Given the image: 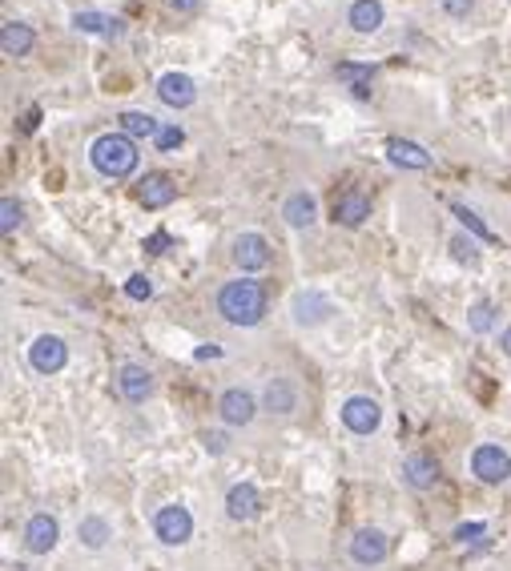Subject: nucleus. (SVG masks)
I'll return each mask as SVG.
<instances>
[{
  "mask_svg": "<svg viewBox=\"0 0 511 571\" xmlns=\"http://www.w3.org/2000/svg\"><path fill=\"white\" fill-rule=\"evenodd\" d=\"M218 314L230 326H258L266 318V290L254 278H234L218 290Z\"/></svg>",
  "mask_w": 511,
  "mask_h": 571,
  "instance_id": "f257e3e1",
  "label": "nucleus"
},
{
  "mask_svg": "<svg viewBox=\"0 0 511 571\" xmlns=\"http://www.w3.org/2000/svg\"><path fill=\"white\" fill-rule=\"evenodd\" d=\"M138 161H141L138 145H133V137H125V133H101L97 141L89 145V165L97 169L101 177H109V181L130 177L133 169H138Z\"/></svg>",
  "mask_w": 511,
  "mask_h": 571,
  "instance_id": "f03ea898",
  "label": "nucleus"
},
{
  "mask_svg": "<svg viewBox=\"0 0 511 571\" xmlns=\"http://www.w3.org/2000/svg\"><path fill=\"white\" fill-rule=\"evenodd\" d=\"M471 474L479 483H487V487H499V483L511 479V455L503 447H495V442H479L471 450Z\"/></svg>",
  "mask_w": 511,
  "mask_h": 571,
  "instance_id": "7ed1b4c3",
  "label": "nucleus"
},
{
  "mask_svg": "<svg viewBox=\"0 0 511 571\" xmlns=\"http://www.w3.org/2000/svg\"><path fill=\"white\" fill-rule=\"evenodd\" d=\"M154 535L162 539L165 547H181V543H189V535H194V515H189V507H181V503H165L162 511L154 515Z\"/></svg>",
  "mask_w": 511,
  "mask_h": 571,
  "instance_id": "20e7f679",
  "label": "nucleus"
},
{
  "mask_svg": "<svg viewBox=\"0 0 511 571\" xmlns=\"http://www.w3.org/2000/svg\"><path fill=\"white\" fill-rule=\"evenodd\" d=\"M339 415H342V426L350 434H363V439L379 431V423H382V407L374 399H366V394H350Z\"/></svg>",
  "mask_w": 511,
  "mask_h": 571,
  "instance_id": "39448f33",
  "label": "nucleus"
},
{
  "mask_svg": "<svg viewBox=\"0 0 511 571\" xmlns=\"http://www.w3.org/2000/svg\"><path fill=\"white\" fill-rule=\"evenodd\" d=\"M29 366H33L37 374H57V370H65L69 366L65 338H57V334L33 338V346H29Z\"/></svg>",
  "mask_w": 511,
  "mask_h": 571,
  "instance_id": "423d86ee",
  "label": "nucleus"
},
{
  "mask_svg": "<svg viewBox=\"0 0 511 571\" xmlns=\"http://www.w3.org/2000/svg\"><path fill=\"white\" fill-rule=\"evenodd\" d=\"M387 555H390L387 531H379V527L355 531V539H350V559H355L358 567H379V563L387 559Z\"/></svg>",
  "mask_w": 511,
  "mask_h": 571,
  "instance_id": "0eeeda50",
  "label": "nucleus"
},
{
  "mask_svg": "<svg viewBox=\"0 0 511 571\" xmlns=\"http://www.w3.org/2000/svg\"><path fill=\"white\" fill-rule=\"evenodd\" d=\"M218 418L226 426H250L258 418V399L250 390H242V386H230L218 399Z\"/></svg>",
  "mask_w": 511,
  "mask_h": 571,
  "instance_id": "6e6552de",
  "label": "nucleus"
},
{
  "mask_svg": "<svg viewBox=\"0 0 511 571\" xmlns=\"http://www.w3.org/2000/svg\"><path fill=\"white\" fill-rule=\"evenodd\" d=\"M290 314H294L298 326H323V322L334 314V306L323 290H298V294L290 298Z\"/></svg>",
  "mask_w": 511,
  "mask_h": 571,
  "instance_id": "1a4fd4ad",
  "label": "nucleus"
},
{
  "mask_svg": "<svg viewBox=\"0 0 511 571\" xmlns=\"http://www.w3.org/2000/svg\"><path fill=\"white\" fill-rule=\"evenodd\" d=\"M234 265L242 273H258L270 265V241L262 233H238L234 238Z\"/></svg>",
  "mask_w": 511,
  "mask_h": 571,
  "instance_id": "9d476101",
  "label": "nucleus"
},
{
  "mask_svg": "<svg viewBox=\"0 0 511 571\" xmlns=\"http://www.w3.org/2000/svg\"><path fill=\"white\" fill-rule=\"evenodd\" d=\"M157 97H162V105H170V109H189V105L197 101V85L189 72H162V80H157Z\"/></svg>",
  "mask_w": 511,
  "mask_h": 571,
  "instance_id": "9b49d317",
  "label": "nucleus"
},
{
  "mask_svg": "<svg viewBox=\"0 0 511 571\" xmlns=\"http://www.w3.org/2000/svg\"><path fill=\"white\" fill-rule=\"evenodd\" d=\"M57 539H61V523L53 519L49 511H37L33 519L25 523V547L33 555H49L53 547H57Z\"/></svg>",
  "mask_w": 511,
  "mask_h": 571,
  "instance_id": "f8f14e48",
  "label": "nucleus"
},
{
  "mask_svg": "<svg viewBox=\"0 0 511 571\" xmlns=\"http://www.w3.org/2000/svg\"><path fill=\"white\" fill-rule=\"evenodd\" d=\"M117 390H121L125 402L141 407V402L154 394V374H149L146 366H138V362H125V366L117 370Z\"/></svg>",
  "mask_w": 511,
  "mask_h": 571,
  "instance_id": "ddd939ff",
  "label": "nucleus"
},
{
  "mask_svg": "<svg viewBox=\"0 0 511 571\" xmlns=\"http://www.w3.org/2000/svg\"><path fill=\"white\" fill-rule=\"evenodd\" d=\"M138 197L146 209H165L173 206V197H178V185H173L170 173H146L138 181Z\"/></svg>",
  "mask_w": 511,
  "mask_h": 571,
  "instance_id": "4468645a",
  "label": "nucleus"
},
{
  "mask_svg": "<svg viewBox=\"0 0 511 571\" xmlns=\"http://www.w3.org/2000/svg\"><path fill=\"white\" fill-rule=\"evenodd\" d=\"M282 222L290 225V230H310V225L318 222V201H314V193L294 189L290 197L282 201Z\"/></svg>",
  "mask_w": 511,
  "mask_h": 571,
  "instance_id": "2eb2a0df",
  "label": "nucleus"
},
{
  "mask_svg": "<svg viewBox=\"0 0 511 571\" xmlns=\"http://www.w3.org/2000/svg\"><path fill=\"white\" fill-rule=\"evenodd\" d=\"M258 511H262V495H258V487H254V483H234V487L226 491V515L234 523L254 519Z\"/></svg>",
  "mask_w": 511,
  "mask_h": 571,
  "instance_id": "dca6fc26",
  "label": "nucleus"
},
{
  "mask_svg": "<svg viewBox=\"0 0 511 571\" xmlns=\"http://www.w3.org/2000/svg\"><path fill=\"white\" fill-rule=\"evenodd\" d=\"M262 410H270V415H290V410H298V386H294L290 378H270V382L262 386Z\"/></svg>",
  "mask_w": 511,
  "mask_h": 571,
  "instance_id": "f3484780",
  "label": "nucleus"
},
{
  "mask_svg": "<svg viewBox=\"0 0 511 571\" xmlns=\"http://www.w3.org/2000/svg\"><path fill=\"white\" fill-rule=\"evenodd\" d=\"M366 217H371V197H366L363 189H347L334 201V222L347 225V230H358Z\"/></svg>",
  "mask_w": 511,
  "mask_h": 571,
  "instance_id": "a211bd4d",
  "label": "nucleus"
},
{
  "mask_svg": "<svg viewBox=\"0 0 511 571\" xmlns=\"http://www.w3.org/2000/svg\"><path fill=\"white\" fill-rule=\"evenodd\" d=\"M403 479L415 491H431L439 483V463L431 455H423V450H415V455L403 458Z\"/></svg>",
  "mask_w": 511,
  "mask_h": 571,
  "instance_id": "6ab92c4d",
  "label": "nucleus"
},
{
  "mask_svg": "<svg viewBox=\"0 0 511 571\" xmlns=\"http://www.w3.org/2000/svg\"><path fill=\"white\" fill-rule=\"evenodd\" d=\"M382 16H387L382 0H355V4L347 8V24L358 32V37H371V32H379L382 29Z\"/></svg>",
  "mask_w": 511,
  "mask_h": 571,
  "instance_id": "aec40b11",
  "label": "nucleus"
},
{
  "mask_svg": "<svg viewBox=\"0 0 511 571\" xmlns=\"http://www.w3.org/2000/svg\"><path fill=\"white\" fill-rule=\"evenodd\" d=\"M33 29L21 21H4V29H0V48H4V56H29V48H33Z\"/></svg>",
  "mask_w": 511,
  "mask_h": 571,
  "instance_id": "412c9836",
  "label": "nucleus"
},
{
  "mask_svg": "<svg viewBox=\"0 0 511 571\" xmlns=\"http://www.w3.org/2000/svg\"><path fill=\"white\" fill-rule=\"evenodd\" d=\"M77 539H81L89 551H101V547L113 539V527H109L105 515H85V519L77 523Z\"/></svg>",
  "mask_w": 511,
  "mask_h": 571,
  "instance_id": "4be33fe9",
  "label": "nucleus"
},
{
  "mask_svg": "<svg viewBox=\"0 0 511 571\" xmlns=\"http://www.w3.org/2000/svg\"><path fill=\"white\" fill-rule=\"evenodd\" d=\"M387 157L395 161V165H403V169H427L431 165V153L423 149V145H415V141H387Z\"/></svg>",
  "mask_w": 511,
  "mask_h": 571,
  "instance_id": "5701e85b",
  "label": "nucleus"
},
{
  "mask_svg": "<svg viewBox=\"0 0 511 571\" xmlns=\"http://www.w3.org/2000/svg\"><path fill=\"white\" fill-rule=\"evenodd\" d=\"M334 77H339L355 97H363V101L371 97V80H374V69H371V64H350V61H342L339 69H334Z\"/></svg>",
  "mask_w": 511,
  "mask_h": 571,
  "instance_id": "b1692460",
  "label": "nucleus"
},
{
  "mask_svg": "<svg viewBox=\"0 0 511 571\" xmlns=\"http://www.w3.org/2000/svg\"><path fill=\"white\" fill-rule=\"evenodd\" d=\"M117 121H121L125 137H149V141H157V133H162V121L149 117V113H138V109H125Z\"/></svg>",
  "mask_w": 511,
  "mask_h": 571,
  "instance_id": "393cba45",
  "label": "nucleus"
},
{
  "mask_svg": "<svg viewBox=\"0 0 511 571\" xmlns=\"http://www.w3.org/2000/svg\"><path fill=\"white\" fill-rule=\"evenodd\" d=\"M495 318H499V306H495L491 298H479V302H471L467 326L475 330V334H491V330H495Z\"/></svg>",
  "mask_w": 511,
  "mask_h": 571,
  "instance_id": "a878e982",
  "label": "nucleus"
},
{
  "mask_svg": "<svg viewBox=\"0 0 511 571\" xmlns=\"http://www.w3.org/2000/svg\"><path fill=\"white\" fill-rule=\"evenodd\" d=\"M73 29H81V32H109V37H117V32H121V21H113V16H105V13H77L73 16Z\"/></svg>",
  "mask_w": 511,
  "mask_h": 571,
  "instance_id": "bb28decb",
  "label": "nucleus"
},
{
  "mask_svg": "<svg viewBox=\"0 0 511 571\" xmlns=\"http://www.w3.org/2000/svg\"><path fill=\"white\" fill-rule=\"evenodd\" d=\"M451 214L459 217V225H463V230H471L479 241H499L491 230H487L483 222H479V214H475V209H467V206H451Z\"/></svg>",
  "mask_w": 511,
  "mask_h": 571,
  "instance_id": "cd10ccee",
  "label": "nucleus"
},
{
  "mask_svg": "<svg viewBox=\"0 0 511 571\" xmlns=\"http://www.w3.org/2000/svg\"><path fill=\"white\" fill-rule=\"evenodd\" d=\"M451 257H455V262H463V265H475L479 262L475 238H467V233H455V238H451Z\"/></svg>",
  "mask_w": 511,
  "mask_h": 571,
  "instance_id": "c85d7f7f",
  "label": "nucleus"
},
{
  "mask_svg": "<svg viewBox=\"0 0 511 571\" xmlns=\"http://www.w3.org/2000/svg\"><path fill=\"white\" fill-rule=\"evenodd\" d=\"M125 294H130L133 302H149V298H154V281H149L146 273H133V278L125 281Z\"/></svg>",
  "mask_w": 511,
  "mask_h": 571,
  "instance_id": "c756f323",
  "label": "nucleus"
},
{
  "mask_svg": "<svg viewBox=\"0 0 511 571\" xmlns=\"http://www.w3.org/2000/svg\"><path fill=\"white\" fill-rule=\"evenodd\" d=\"M181 141H186V133H181V125H162V133H157V149L162 153H173V149H181Z\"/></svg>",
  "mask_w": 511,
  "mask_h": 571,
  "instance_id": "7c9ffc66",
  "label": "nucleus"
},
{
  "mask_svg": "<svg viewBox=\"0 0 511 571\" xmlns=\"http://www.w3.org/2000/svg\"><path fill=\"white\" fill-rule=\"evenodd\" d=\"M17 225H21V206H17V197H4V201H0V230L13 233Z\"/></svg>",
  "mask_w": 511,
  "mask_h": 571,
  "instance_id": "2f4dec72",
  "label": "nucleus"
},
{
  "mask_svg": "<svg viewBox=\"0 0 511 571\" xmlns=\"http://www.w3.org/2000/svg\"><path fill=\"white\" fill-rule=\"evenodd\" d=\"M439 4H443V13L455 16V21H463V16L475 13V0H439Z\"/></svg>",
  "mask_w": 511,
  "mask_h": 571,
  "instance_id": "473e14b6",
  "label": "nucleus"
},
{
  "mask_svg": "<svg viewBox=\"0 0 511 571\" xmlns=\"http://www.w3.org/2000/svg\"><path fill=\"white\" fill-rule=\"evenodd\" d=\"M483 523H459V527H455V539H459V543H467V539H479L483 535Z\"/></svg>",
  "mask_w": 511,
  "mask_h": 571,
  "instance_id": "72a5a7b5",
  "label": "nucleus"
},
{
  "mask_svg": "<svg viewBox=\"0 0 511 571\" xmlns=\"http://www.w3.org/2000/svg\"><path fill=\"white\" fill-rule=\"evenodd\" d=\"M165 246H170V233H149V238H146L149 254H165Z\"/></svg>",
  "mask_w": 511,
  "mask_h": 571,
  "instance_id": "f704fd0d",
  "label": "nucleus"
},
{
  "mask_svg": "<svg viewBox=\"0 0 511 571\" xmlns=\"http://www.w3.org/2000/svg\"><path fill=\"white\" fill-rule=\"evenodd\" d=\"M165 4H170L173 13H197V4H202V0H165Z\"/></svg>",
  "mask_w": 511,
  "mask_h": 571,
  "instance_id": "c9c22d12",
  "label": "nucleus"
},
{
  "mask_svg": "<svg viewBox=\"0 0 511 571\" xmlns=\"http://www.w3.org/2000/svg\"><path fill=\"white\" fill-rule=\"evenodd\" d=\"M205 450L222 455V450H226V434H205Z\"/></svg>",
  "mask_w": 511,
  "mask_h": 571,
  "instance_id": "e433bc0d",
  "label": "nucleus"
},
{
  "mask_svg": "<svg viewBox=\"0 0 511 571\" xmlns=\"http://www.w3.org/2000/svg\"><path fill=\"white\" fill-rule=\"evenodd\" d=\"M499 346H503V354H507V358H511V326L499 334Z\"/></svg>",
  "mask_w": 511,
  "mask_h": 571,
  "instance_id": "4c0bfd02",
  "label": "nucleus"
}]
</instances>
